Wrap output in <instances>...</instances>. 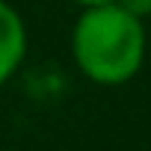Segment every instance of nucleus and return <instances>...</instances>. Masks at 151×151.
Instances as JSON below:
<instances>
[{"label": "nucleus", "mask_w": 151, "mask_h": 151, "mask_svg": "<svg viewBox=\"0 0 151 151\" xmlns=\"http://www.w3.org/2000/svg\"><path fill=\"white\" fill-rule=\"evenodd\" d=\"M116 3H119L124 12H130V15L142 18V21L151 15V0H116Z\"/></svg>", "instance_id": "nucleus-3"}, {"label": "nucleus", "mask_w": 151, "mask_h": 151, "mask_svg": "<svg viewBox=\"0 0 151 151\" xmlns=\"http://www.w3.org/2000/svg\"><path fill=\"white\" fill-rule=\"evenodd\" d=\"M71 3H77L80 9H89V6H104V3H116V0H71Z\"/></svg>", "instance_id": "nucleus-4"}, {"label": "nucleus", "mask_w": 151, "mask_h": 151, "mask_svg": "<svg viewBox=\"0 0 151 151\" xmlns=\"http://www.w3.org/2000/svg\"><path fill=\"white\" fill-rule=\"evenodd\" d=\"M71 56L86 80L122 86L136 77L145 62V21L119 3L80 9L71 27Z\"/></svg>", "instance_id": "nucleus-1"}, {"label": "nucleus", "mask_w": 151, "mask_h": 151, "mask_svg": "<svg viewBox=\"0 0 151 151\" xmlns=\"http://www.w3.org/2000/svg\"><path fill=\"white\" fill-rule=\"evenodd\" d=\"M24 56H27V24L12 3L0 0V89L18 74Z\"/></svg>", "instance_id": "nucleus-2"}]
</instances>
